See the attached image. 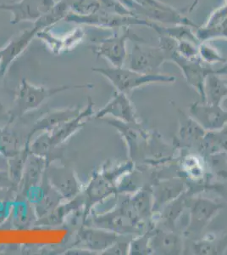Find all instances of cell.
Here are the masks:
<instances>
[{"mask_svg":"<svg viewBox=\"0 0 227 255\" xmlns=\"http://www.w3.org/2000/svg\"><path fill=\"white\" fill-rule=\"evenodd\" d=\"M45 184L41 190V195L39 198L35 203V213L38 219L44 217L49 215L50 212L53 211L60 203L64 201L61 195L49 185L48 181L45 180Z\"/></svg>","mask_w":227,"mask_h":255,"instance_id":"obj_26","label":"cell"},{"mask_svg":"<svg viewBox=\"0 0 227 255\" xmlns=\"http://www.w3.org/2000/svg\"><path fill=\"white\" fill-rule=\"evenodd\" d=\"M117 190L115 183L104 176L100 170L95 172L82 192L85 199L83 208L84 221H86V218L89 215L92 207L97 205L105 198L115 194Z\"/></svg>","mask_w":227,"mask_h":255,"instance_id":"obj_12","label":"cell"},{"mask_svg":"<svg viewBox=\"0 0 227 255\" xmlns=\"http://www.w3.org/2000/svg\"><path fill=\"white\" fill-rule=\"evenodd\" d=\"M115 1L121 3V5H123L126 9L132 12L137 17L141 18L140 15H141L142 8L138 5V3H136L134 0H115Z\"/></svg>","mask_w":227,"mask_h":255,"instance_id":"obj_38","label":"cell"},{"mask_svg":"<svg viewBox=\"0 0 227 255\" xmlns=\"http://www.w3.org/2000/svg\"><path fill=\"white\" fill-rule=\"evenodd\" d=\"M49 162L46 158L29 152L21 180L18 185L23 194H28L32 189L42 184Z\"/></svg>","mask_w":227,"mask_h":255,"instance_id":"obj_19","label":"cell"},{"mask_svg":"<svg viewBox=\"0 0 227 255\" xmlns=\"http://www.w3.org/2000/svg\"><path fill=\"white\" fill-rule=\"evenodd\" d=\"M151 235H152V230L131 241L129 255H152V249L150 247Z\"/></svg>","mask_w":227,"mask_h":255,"instance_id":"obj_33","label":"cell"},{"mask_svg":"<svg viewBox=\"0 0 227 255\" xmlns=\"http://www.w3.org/2000/svg\"><path fill=\"white\" fill-rule=\"evenodd\" d=\"M0 63H1V53H0Z\"/></svg>","mask_w":227,"mask_h":255,"instance_id":"obj_43","label":"cell"},{"mask_svg":"<svg viewBox=\"0 0 227 255\" xmlns=\"http://www.w3.org/2000/svg\"><path fill=\"white\" fill-rule=\"evenodd\" d=\"M199 59L203 63L207 64L209 66L227 61V59L224 58L222 54L219 52L216 47L210 44L209 41H203L199 43Z\"/></svg>","mask_w":227,"mask_h":255,"instance_id":"obj_30","label":"cell"},{"mask_svg":"<svg viewBox=\"0 0 227 255\" xmlns=\"http://www.w3.org/2000/svg\"><path fill=\"white\" fill-rule=\"evenodd\" d=\"M28 145L26 143L25 147L22 151H20V153L11 158H9L8 172H9V176L11 178L12 180L15 183V185L17 186L21 180L24 167H25V163H26V158L28 157Z\"/></svg>","mask_w":227,"mask_h":255,"instance_id":"obj_29","label":"cell"},{"mask_svg":"<svg viewBox=\"0 0 227 255\" xmlns=\"http://www.w3.org/2000/svg\"><path fill=\"white\" fill-rule=\"evenodd\" d=\"M3 77H4V76H3V74H1V73H0V82H1V80L3 79Z\"/></svg>","mask_w":227,"mask_h":255,"instance_id":"obj_42","label":"cell"},{"mask_svg":"<svg viewBox=\"0 0 227 255\" xmlns=\"http://www.w3.org/2000/svg\"><path fill=\"white\" fill-rule=\"evenodd\" d=\"M222 203L207 197H193L190 193L187 197V208L189 209V222L185 230L184 236L188 238L200 235L219 212L223 209Z\"/></svg>","mask_w":227,"mask_h":255,"instance_id":"obj_4","label":"cell"},{"mask_svg":"<svg viewBox=\"0 0 227 255\" xmlns=\"http://www.w3.org/2000/svg\"><path fill=\"white\" fill-rule=\"evenodd\" d=\"M185 191V184L181 180H173L161 183L153 191V209L175 200Z\"/></svg>","mask_w":227,"mask_h":255,"instance_id":"obj_23","label":"cell"},{"mask_svg":"<svg viewBox=\"0 0 227 255\" xmlns=\"http://www.w3.org/2000/svg\"><path fill=\"white\" fill-rule=\"evenodd\" d=\"M150 247L156 255H181L184 253L185 242L175 231L166 229L152 230Z\"/></svg>","mask_w":227,"mask_h":255,"instance_id":"obj_17","label":"cell"},{"mask_svg":"<svg viewBox=\"0 0 227 255\" xmlns=\"http://www.w3.org/2000/svg\"><path fill=\"white\" fill-rule=\"evenodd\" d=\"M80 241L86 246V250L93 254H100L115 244L121 238V234L100 227H82L78 232Z\"/></svg>","mask_w":227,"mask_h":255,"instance_id":"obj_16","label":"cell"},{"mask_svg":"<svg viewBox=\"0 0 227 255\" xmlns=\"http://www.w3.org/2000/svg\"><path fill=\"white\" fill-rule=\"evenodd\" d=\"M181 168L187 176L192 178L193 180H199L204 178L203 163L197 156L189 155L184 157L181 162Z\"/></svg>","mask_w":227,"mask_h":255,"instance_id":"obj_32","label":"cell"},{"mask_svg":"<svg viewBox=\"0 0 227 255\" xmlns=\"http://www.w3.org/2000/svg\"><path fill=\"white\" fill-rule=\"evenodd\" d=\"M92 71L108 79L116 91L127 95L148 84H172L175 81L174 76L161 73L144 74L129 67H92Z\"/></svg>","mask_w":227,"mask_h":255,"instance_id":"obj_2","label":"cell"},{"mask_svg":"<svg viewBox=\"0 0 227 255\" xmlns=\"http://www.w3.org/2000/svg\"><path fill=\"white\" fill-rule=\"evenodd\" d=\"M203 188L206 191H212L227 203V180H220L216 182L205 184Z\"/></svg>","mask_w":227,"mask_h":255,"instance_id":"obj_36","label":"cell"},{"mask_svg":"<svg viewBox=\"0 0 227 255\" xmlns=\"http://www.w3.org/2000/svg\"><path fill=\"white\" fill-rule=\"evenodd\" d=\"M167 57L160 47L144 46L143 43H135L130 56L129 68L144 74L159 73Z\"/></svg>","mask_w":227,"mask_h":255,"instance_id":"obj_8","label":"cell"},{"mask_svg":"<svg viewBox=\"0 0 227 255\" xmlns=\"http://www.w3.org/2000/svg\"><path fill=\"white\" fill-rule=\"evenodd\" d=\"M91 84H77V85H61L55 87H43L31 84L26 79L20 81L15 94L14 107L9 113V119H14L22 117L26 113L37 110L49 99L64 91L76 89H91Z\"/></svg>","mask_w":227,"mask_h":255,"instance_id":"obj_1","label":"cell"},{"mask_svg":"<svg viewBox=\"0 0 227 255\" xmlns=\"http://www.w3.org/2000/svg\"><path fill=\"white\" fill-rule=\"evenodd\" d=\"M111 117L125 123H138L135 108L127 94L115 91L112 99L104 108L94 113V119H104Z\"/></svg>","mask_w":227,"mask_h":255,"instance_id":"obj_14","label":"cell"},{"mask_svg":"<svg viewBox=\"0 0 227 255\" xmlns=\"http://www.w3.org/2000/svg\"><path fill=\"white\" fill-rule=\"evenodd\" d=\"M215 73H216L217 75L221 76V77H227V61H225L223 66L222 67H220L218 69L214 70Z\"/></svg>","mask_w":227,"mask_h":255,"instance_id":"obj_39","label":"cell"},{"mask_svg":"<svg viewBox=\"0 0 227 255\" xmlns=\"http://www.w3.org/2000/svg\"><path fill=\"white\" fill-rule=\"evenodd\" d=\"M9 159L0 153V170H8Z\"/></svg>","mask_w":227,"mask_h":255,"instance_id":"obj_40","label":"cell"},{"mask_svg":"<svg viewBox=\"0 0 227 255\" xmlns=\"http://www.w3.org/2000/svg\"><path fill=\"white\" fill-rule=\"evenodd\" d=\"M130 242L131 241H123L119 239L115 244L108 248L103 255H129Z\"/></svg>","mask_w":227,"mask_h":255,"instance_id":"obj_35","label":"cell"},{"mask_svg":"<svg viewBox=\"0 0 227 255\" xmlns=\"http://www.w3.org/2000/svg\"><path fill=\"white\" fill-rule=\"evenodd\" d=\"M94 102L91 97L87 99V105L80 110L77 116L73 118L67 122L64 123L63 125L58 126L53 129L50 133V138L54 147L62 145L67 141L71 137L75 134L78 130H80L84 125H86V121L91 117L94 116Z\"/></svg>","mask_w":227,"mask_h":255,"instance_id":"obj_15","label":"cell"},{"mask_svg":"<svg viewBox=\"0 0 227 255\" xmlns=\"http://www.w3.org/2000/svg\"><path fill=\"white\" fill-rule=\"evenodd\" d=\"M207 133V131L204 129L193 118L185 117L181 119L178 133L180 142L189 145L194 144L204 145Z\"/></svg>","mask_w":227,"mask_h":255,"instance_id":"obj_25","label":"cell"},{"mask_svg":"<svg viewBox=\"0 0 227 255\" xmlns=\"http://www.w3.org/2000/svg\"><path fill=\"white\" fill-rule=\"evenodd\" d=\"M55 0H20L19 2L0 3V10L11 13L10 23L38 20L55 5Z\"/></svg>","mask_w":227,"mask_h":255,"instance_id":"obj_9","label":"cell"},{"mask_svg":"<svg viewBox=\"0 0 227 255\" xmlns=\"http://www.w3.org/2000/svg\"><path fill=\"white\" fill-rule=\"evenodd\" d=\"M205 102L208 104L222 106V102L227 97V80L215 72L208 76L205 86Z\"/></svg>","mask_w":227,"mask_h":255,"instance_id":"obj_24","label":"cell"},{"mask_svg":"<svg viewBox=\"0 0 227 255\" xmlns=\"http://www.w3.org/2000/svg\"><path fill=\"white\" fill-rule=\"evenodd\" d=\"M142 8L140 17L166 26L183 25L197 29L199 26L184 14L160 0H134Z\"/></svg>","mask_w":227,"mask_h":255,"instance_id":"obj_5","label":"cell"},{"mask_svg":"<svg viewBox=\"0 0 227 255\" xmlns=\"http://www.w3.org/2000/svg\"><path fill=\"white\" fill-rule=\"evenodd\" d=\"M189 113L190 117L207 132L222 130L227 125V111L222 106L197 102L190 106Z\"/></svg>","mask_w":227,"mask_h":255,"instance_id":"obj_11","label":"cell"},{"mask_svg":"<svg viewBox=\"0 0 227 255\" xmlns=\"http://www.w3.org/2000/svg\"><path fill=\"white\" fill-rule=\"evenodd\" d=\"M71 12L80 15H88L102 12L98 0H70Z\"/></svg>","mask_w":227,"mask_h":255,"instance_id":"obj_31","label":"cell"},{"mask_svg":"<svg viewBox=\"0 0 227 255\" xmlns=\"http://www.w3.org/2000/svg\"><path fill=\"white\" fill-rule=\"evenodd\" d=\"M44 178L49 185L61 195L64 201L71 200L83 192L84 186L77 178L74 169L66 165L49 162Z\"/></svg>","mask_w":227,"mask_h":255,"instance_id":"obj_7","label":"cell"},{"mask_svg":"<svg viewBox=\"0 0 227 255\" xmlns=\"http://www.w3.org/2000/svg\"><path fill=\"white\" fill-rule=\"evenodd\" d=\"M199 44L189 40L177 41L176 53L187 60L199 58Z\"/></svg>","mask_w":227,"mask_h":255,"instance_id":"obj_34","label":"cell"},{"mask_svg":"<svg viewBox=\"0 0 227 255\" xmlns=\"http://www.w3.org/2000/svg\"><path fill=\"white\" fill-rule=\"evenodd\" d=\"M227 250V236H208L201 239H192L188 244H185L184 253L189 255H224Z\"/></svg>","mask_w":227,"mask_h":255,"instance_id":"obj_21","label":"cell"},{"mask_svg":"<svg viewBox=\"0 0 227 255\" xmlns=\"http://www.w3.org/2000/svg\"><path fill=\"white\" fill-rule=\"evenodd\" d=\"M70 11V0H61L55 3V5L48 13L33 22V26H36L38 31L52 27L60 20H64Z\"/></svg>","mask_w":227,"mask_h":255,"instance_id":"obj_27","label":"cell"},{"mask_svg":"<svg viewBox=\"0 0 227 255\" xmlns=\"http://www.w3.org/2000/svg\"><path fill=\"white\" fill-rule=\"evenodd\" d=\"M200 1H201V0H193L192 3H191L189 6H187V7L185 8V11L187 12V13L193 12V10L197 8V6L199 5Z\"/></svg>","mask_w":227,"mask_h":255,"instance_id":"obj_41","label":"cell"},{"mask_svg":"<svg viewBox=\"0 0 227 255\" xmlns=\"http://www.w3.org/2000/svg\"><path fill=\"white\" fill-rule=\"evenodd\" d=\"M170 61L176 64L180 67L187 84L197 91V93L201 97L202 102H205V81L208 76L213 73L214 69L204 66L199 58L187 60L179 56L177 53L171 56Z\"/></svg>","mask_w":227,"mask_h":255,"instance_id":"obj_10","label":"cell"},{"mask_svg":"<svg viewBox=\"0 0 227 255\" xmlns=\"http://www.w3.org/2000/svg\"><path fill=\"white\" fill-rule=\"evenodd\" d=\"M39 32L36 26H33L29 29L23 30L18 34L14 35L11 39L5 44V46L0 49L1 63L0 73L5 76L13 61L17 59L26 50L32 39Z\"/></svg>","mask_w":227,"mask_h":255,"instance_id":"obj_13","label":"cell"},{"mask_svg":"<svg viewBox=\"0 0 227 255\" xmlns=\"http://www.w3.org/2000/svg\"><path fill=\"white\" fill-rule=\"evenodd\" d=\"M64 20L70 23L96 26L107 29L126 28L131 27L132 26H145L151 27L152 24V21L132 15H113L104 12H99L92 15H80L70 11Z\"/></svg>","mask_w":227,"mask_h":255,"instance_id":"obj_6","label":"cell"},{"mask_svg":"<svg viewBox=\"0 0 227 255\" xmlns=\"http://www.w3.org/2000/svg\"><path fill=\"white\" fill-rule=\"evenodd\" d=\"M17 186L9 176L8 170H0V190H9Z\"/></svg>","mask_w":227,"mask_h":255,"instance_id":"obj_37","label":"cell"},{"mask_svg":"<svg viewBox=\"0 0 227 255\" xmlns=\"http://www.w3.org/2000/svg\"><path fill=\"white\" fill-rule=\"evenodd\" d=\"M26 145L20 144L16 133L8 126L0 128V153L8 159L16 156Z\"/></svg>","mask_w":227,"mask_h":255,"instance_id":"obj_28","label":"cell"},{"mask_svg":"<svg viewBox=\"0 0 227 255\" xmlns=\"http://www.w3.org/2000/svg\"><path fill=\"white\" fill-rule=\"evenodd\" d=\"M129 40L145 44L143 38L138 37L130 27H126L121 34H114L108 38H102L89 45L88 49L98 57L107 60L113 67H122L127 61V44Z\"/></svg>","mask_w":227,"mask_h":255,"instance_id":"obj_3","label":"cell"},{"mask_svg":"<svg viewBox=\"0 0 227 255\" xmlns=\"http://www.w3.org/2000/svg\"><path fill=\"white\" fill-rule=\"evenodd\" d=\"M80 112V108H65L47 113L36 121L29 133L26 141H30L35 135L41 132H51L55 128L77 116Z\"/></svg>","mask_w":227,"mask_h":255,"instance_id":"obj_20","label":"cell"},{"mask_svg":"<svg viewBox=\"0 0 227 255\" xmlns=\"http://www.w3.org/2000/svg\"><path fill=\"white\" fill-rule=\"evenodd\" d=\"M84 203L85 199L83 193L71 200H65V203L61 202L49 215L39 219L37 225L40 226H60L72 212L76 211L80 208H84Z\"/></svg>","mask_w":227,"mask_h":255,"instance_id":"obj_22","label":"cell"},{"mask_svg":"<svg viewBox=\"0 0 227 255\" xmlns=\"http://www.w3.org/2000/svg\"><path fill=\"white\" fill-rule=\"evenodd\" d=\"M195 34L199 42L219 38L227 39V0L211 13L204 25L196 29Z\"/></svg>","mask_w":227,"mask_h":255,"instance_id":"obj_18","label":"cell"}]
</instances>
